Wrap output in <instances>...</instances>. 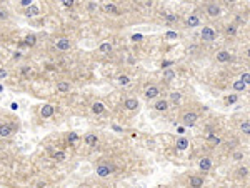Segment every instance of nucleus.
I'll list each match as a JSON object with an SVG mask.
<instances>
[{"label":"nucleus","mask_w":250,"mask_h":188,"mask_svg":"<svg viewBox=\"0 0 250 188\" xmlns=\"http://www.w3.org/2000/svg\"><path fill=\"white\" fill-rule=\"evenodd\" d=\"M202 38L207 42H214L215 40V32L210 27H204L202 28Z\"/></svg>","instance_id":"1"},{"label":"nucleus","mask_w":250,"mask_h":188,"mask_svg":"<svg viewBox=\"0 0 250 188\" xmlns=\"http://www.w3.org/2000/svg\"><path fill=\"white\" fill-rule=\"evenodd\" d=\"M197 120H199V117H197V113H194V112L184 115V123L187 125V127H194Z\"/></svg>","instance_id":"2"},{"label":"nucleus","mask_w":250,"mask_h":188,"mask_svg":"<svg viewBox=\"0 0 250 188\" xmlns=\"http://www.w3.org/2000/svg\"><path fill=\"white\" fill-rule=\"evenodd\" d=\"M110 173H112V167H107V165H100V167H97V175H99V176L105 178V176H108Z\"/></svg>","instance_id":"3"},{"label":"nucleus","mask_w":250,"mask_h":188,"mask_svg":"<svg viewBox=\"0 0 250 188\" xmlns=\"http://www.w3.org/2000/svg\"><path fill=\"white\" fill-rule=\"evenodd\" d=\"M40 115H42L44 118L52 117V115H54V107H52V105H44L42 110H40Z\"/></svg>","instance_id":"4"},{"label":"nucleus","mask_w":250,"mask_h":188,"mask_svg":"<svg viewBox=\"0 0 250 188\" xmlns=\"http://www.w3.org/2000/svg\"><path fill=\"white\" fill-rule=\"evenodd\" d=\"M57 49L59 50H69L70 49V40L69 38H60V40H57Z\"/></svg>","instance_id":"5"},{"label":"nucleus","mask_w":250,"mask_h":188,"mask_svg":"<svg viewBox=\"0 0 250 188\" xmlns=\"http://www.w3.org/2000/svg\"><path fill=\"white\" fill-rule=\"evenodd\" d=\"M158 93H160V92H158L157 87H148V88L145 90V97L147 98H155V97H158Z\"/></svg>","instance_id":"6"},{"label":"nucleus","mask_w":250,"mask_h":188,"mask_svg":"<svg viewBox=\"0 0 250 188\" xmlns=\"http://www.w3.org/2000/svg\"><path fill=\"white\" fill-rule=\"evenodd\" d=\"M207 13H209L210 17H217L219 13H220V8H219V5H215V3H210V5L207 7Z\"/></svg>","instance_id":"7"},{"label":"nucleus","mask_w":250,"mask_h":188,"mask_svg":"<svg viewBox=\"0 0 250 188\" xmlns=\"http://www.w3.org/2000/svg\"><path fill=\"white\" fill-rule=\"evenodd\" d=\"M199 167H200V170H210L212 168V160L210 158H202Z\"/></svg>","instance_id":"8"},{"label":"nucleus","mask_w":250,"mask_h":188,"mask_svg":"<svg viewBox=\"0 0 250 188\" xmlns=\"http://www.w3.org/2000/svg\"><path fill=\"white\" fill-rule=\"evenodd\" d=\"M137 107H138V102L135 98H127L125 100V108L127 110H135Z\"/></svg>","instance_id":"9"},{"label":"nucleus","mask_w":250,"mask_h":188,"mask_svg":"<svg viewBox=\"0 0 250 188\" xmlns=\"http://www.w3.org/2000/svg\"><path fill=\"white\" fill-rule=\"evenodd\" d=\"M103 110H105V107H103V103H102V102H95V103L92 105V112H94L95 115L103 113Z\"/></svg>","instance_id":"10"},{"label":"nucleus","mask_w":250,"mask_h":188,"mask_svg":"<svg viewBox=\"0 0 250 188\" xmlns=\"http://www.w3.org/2000/svg\"><path fill=\"white\" fill-rule=\"evenodd\" d=\"M167 108H169V102L167 100H158L155 103V110H158V112H165Z\"/></svg>","instance_id":"11"},{"label":"nucleus","mask_w":250,"mask_h":188,"mask_svg":"<svg viewBox=\"0 0 250 188\" xmlns=\"http://www.w3.org/2000/svg\"><path fill=\"white\" fill-rule=\"evenodd\" d=\"M217 60L219 62H228L230 60V54L227 50H220L219 54H217Z\"/></svg>","instance_id":"12"},{"label":"nucleus","mask_w":250,"mask_h":188,"mask_svg":"<svg viewBox=\"0 0 250 188\" xmlns=\"http://www.w3.org/2000/svg\"><path fill=\"white\" fill-rule=\"evenodd\" d=\"M10 133H12L10 125H0V137H8Z\"/></svg>","instance_id":"13"},{"label":"nucleus","mask_w":250,"mask_h":188,"mask_svg":"<svg viewBox=\"0 0 250 188\" xmlns=\"http://www.w3.org/2000/svg\"><path fill=\"white\" fill-rule=\"evenodd\" d=\"M187 147H189V140L187 138H179L177 140V148H179V150H187Z\"/></svg>","instance_id":"14"},{"label":"nucleus","mask_w":250,"mask_h":188,"mask_svg":"<svg viewBox=\"0 0 250 188\" xmlns=\"http://www.w3.org/2000/svg\"><path fill=\"white\" fill-rule=\"evenodd\" d=\"M85 143H87L89 147H95L97 145V137H95V135H87V137H85Z\"/></svg>","instance_id":"15"},{"label":"nucleus","mask_w":250,"mask_h":188,"mask_svg":"<svg viewBox=\"0 0 250 188\" xmlns=\"http://www.w3.org/2000/svg\"><path fill=\"white\" fill-rule=\"evenodd\" d=\"M174 78H175V72H174V70L167 68L165 72H163V80H167V82H172Z\"/></svg>","instance_id":"16"},{"label":"nucleus","mask_w":250,"mask_h":188,"mask_svg":"<svg viewBox=\"0 0 250 188\" xmlns=\"http://www.w3.org/2000/svg\"><path fill=\"white\" fill-rule=\"evenodd\" d=\"M57 90L62 92V93H65V92L70 90V85L67 83V82H59V83H57Z\"/></svg>","instance_id":"17"},{"label":"nucleus","mask_w":250,"mask_h":188,"mask_svg":"<svg viewBox=\"0 0 250 188\" xmlns=\"http://www.w3.org/2000/svg\"><path fill=\"white\" fill-rule=\"evenodd\" d=\"M199 17H197V15H190L189 18H187V23H189V27H197V25H199Z\"/></svg>","instance_id":"18"},{"label":"nucleus","mask_w":250,"mask_h":188,"mask_svg":"<svg viewBox=\"0 0 250 188\" xmlns=\"http://www.w3.org/2000/svg\"><path fill=\"white\" fill-rule=\"evenodd\" d=\"M245 87H247V83H245V82L237 80V82L233 83V90H235V92H242V90H245Z\"/></svg>","instance_id":"19"},{"label":"nucleus","mask_w":250,"mask_h":188,"mask_svg":"<svg viewBox=\"0 0 250 188\" xmlns=\"http://www.w3.org/2000/svg\"><path fill=\"white\" fill-rule=\"evenodd\" d=\"M202 185H204V180H202V178H199V176L190 178V186H202Z\"/></svg>","instance_id":"20"},{"label":"nucleus","mask_w":250,"mask_h":188,"mask_svg":"<svg viewBox=\"0 0 250 188\" xmlns=\"http://www.w3.org/2000/svg\"><path fill=\"white\" fill-rule=\"evenodd\" d=\"M35 42H37V37L33 35V33H32V35H27V38H25V45L33 47V45H35Z\"/></svg>","instance_id":"21"},{"label":"nucleus","mask_w":250,"mask_h":188,"mask_svg":"<svg viewBox=\"0 0 250 188\" xmlns=\"http://www.w3.org/2000/svg\"><path fill=\"white\" fill-rule=\"evenodd\" d=\"M27 15H28V17H35V15H38V7H35V5H28Z\"/></svg>","instance_id":"22"},{"label":"nucleus","mask_w":250,"mask_h":188,"mask_svg":"<svg viewBox=\"0 0 250 188\" xmlns=\"http://www.w3.org/2000/svg\"><path fill=\"white\" fill-rule=\"evenodd\" d=\"M180 98H182V95L179 93V92H172V93H170V100H172L174 103H179Z\"/></svg>","instance_id":"23"},{"label":"nucleus","mask_w":250,"mask_h":188,"mask_svg":"<svg viewBox=\"0 0 250 188\" xmlns=\"http://www.w3.org/2000/svg\"><path fill=\"white\" fill-rule=\"evenodd\" d=\"M100 52H102V54L112 52V45H110V43H102V45H100Z\"/></svg>","instance_id":"24"},{"label":"nucleus","mask_w":250,"mask_h":188,"mask_svg":"<svg viewBox=\"0 0 250 188\" xmlns=\"http://www.w3.org/2000/svg\"><path fill=\"white\" fill-rule=\"evenodd\" d=\"M105 10L110 12V13H115V15L118 13V8L115 7V5H112V3H107V5H105Z\"/></svg>","instance_id":"25"},{"label":"nucleus","mask_w":250,"mask_h":188,"mask_svg":"<svg viewBox=\"0 0 250 188\" xmlns=\"http://www.w3.org/2000/svg\"><path fill=\"white\" fill-rule=\"evenodd\" d=\"M54 158L57 162H62V160H65V153L64 152H55L54 153Z\"/></svg>","instance_id":"26"},{"label":"nucleus","mask_w":250,"mask_h":188,"mask_svg":"<svg viewBox=\"0 0 250 188\" xmlns=\"http://www.w3.org/2000/svg\"><path fill=\"white\" fill-rule=\"evenodd\" d=\"M242 132L243 133H250V122L248 120H245V122L242 123Z\"/></svg>","instance_id":"27"},{"label":"nucleus","mask_w":250,"mask_h":188,"mask_svg":"<svg viewBox=\"0 0 250 188\" xmlns=\"http://www.w3.org/2000/svg\"><path fill=\"white\" fill-rule=\"evenodd\" d=\"M128 82H130V80H128L127 75H120V77H118V83H120V85H127Z\"/></svg>","instance_id":"28"},{"label":"nucleus","mask_w":250,"mask_h":188,"mask_svg":"<svg viewBox=\"0 0 250 188\" xmlns=\"http://www.w3.org/2000/svg\"><path fill=\"white\" fill-rule=\"evenodd\" d=\"M207 138H209L210 142H214L215 145H219V143H220V138H219V137H214L212 133H209V135H207Z\"/></svg>","instance_id":"29"},{"label":"nucleus","mask_w":250,"mask_h":188,"mask_svg":"<svg viewBox=\"0 0 250 188\" xmlns=\"http://www.w3.org/2000/svg\"><path fill=\"white\" fill-rule=\"evenodd\" d=\"M240 80H242V82H245V83H248V82H250V73H248V72H245V73L242 75V78H240Z\"/></svg>","instance_id":"30"},{"label":"nucleus","mask_w":250,"mask_h":188,"mask_svg":"<svg viewBox=\"0 0 250 188\" xmlns=\"http://www.w3.org/2000/svg\"><path fill=\"white\" fill-rule=\"evenodd\" d=\"M227 33H228V35H235V33H237V28H235V27H228Z\"/></svg>","instance_id":"31"},{"label":"nucleus","mask_w":250,"mask_h":188,"mask_svg":"<svg viewBox=\"0 0 250 188\" xmlns=\"http://www.w3.org/2000/svg\"><path fill=\"white\" fill-rule=\"evenodd\" d=\"M238 173H240V175H242V176H247V173H248V168H240V170H238Z\"/></svg>","instance_id":"32"},{"label":"nucleus","mask_w":250,"mask_h":188,"mask_svg":"<svg viewBox=\"0 0 250 188\" xmlns=\"http://www.w3.org/2000/svg\"><path fill=\"white\" fill-rule=\"evenodd\" d=\"M62 2H64V5H65V7H72L75 0H62Z\"/></svg>","instance_id":"33"},{"label":"nucleus","mask_w":250,"mask_h":188,"mask_svg":"<svg viewBox=\"0 0 250 188\" xmlns=\"http://www.w3.org/2000/svg\"><path fill=\"white\" fill-rule=\"evenodd\" d=\"M167 20H169V22H175V20H177V17H175V15H172V13H167Z\"/></svg>","instance_id":"34"},{"label":"nucleus","mask_w":250,"mask_h":188,"mask_svg":"<svg viewBox=\"0 0 250 188\" xmlns=\"http://www.w3.org/2000/svg\"><path fill=\"white\" fill-rule=\"evenodd\" d=\"M235 100H237V95H230V97H227V102H228V103H233Z\"/></svg>","instance_id":"35"},{"label":"nucleus","mask_w":250,"mask_h":188,"mask_svg":"<svg viewBox=\"0 0 250 188\" xmlns=\"http://www.w3.org/2000/svg\"><path fill=\"white\" fill-rule=\"evenodd\" d=\"M5 77H7V70L5 68H0V80L5 78Z\"/></svg>","instance_id":"36"},{"label":"nucleus","mask_w":250,"mask_h":188,"mask_svg":"<svg viewBox=\"0 0 250 188\" xmlns=\"http://www.w3.org/2000/svg\"><path fill=\"white\" fill-rule=\"evenodd\" d=\"M132 40H133V42H138V40H142V35H140V33H137V35H132Z\"/></svg>","instance_id":"37"},{"label":"nucleus","mask_w":250,"mask_h":188,"mask_svg":"<svg viewBox=\"0 0 250 188\" xmlns=\"http://www.w3.org/2000/svg\"><path fill=\"white\" fill-rule=\"evenodd\" d=\"M77 138H79V137H77V133H72L69 137V142H77Z\"/></svg>","instance_id":"38"},{"label":"nucleus","mask_w":250,"mask_h":188,"mask_svg":"<svg viewBox=\"0 0 250 188\" xmlns=\"http://www.w3.org/2000/svg\"><path fill=\"white\" fill-rule=\"evenodd\" d=\"M20 3H22L23 7H28V5H32V0H22Z\"/></svg>","instance_id":"39"},{"label":"nucleus","mask_w":250,"mask_h":188,"mask_svg":"<svg viewBox=\"0 0 250 188\" xmlns=\"http://www.w3.org/2000/svg\"><path fill=\"white\" fill-rule=\"evenodd\" d=\"M167 38H177V33L175 32H167Z\"/></svg>","instance_id":"40"},{"label":"nucleus","mask_w":250,"mask_h":188,"mask_svg":"<svg viewBox=\"0 0 250 188\" xmlns=\"http://www.w3.org/2000/svg\"><path fill=\"white\" fill-rule=\"evenodd\" d=\"M112 128L115 130V132H123V128H122V127H118V125H113Z\"/></svg>","instance_id":"41"},{"label":"nucleus","mask_w":250,"mask_h":188,"mask_svg":"<svg viewBox=\"0 0 250 188\" xmlns=\"http://www.w3.org/2000/svg\"><path fill=\"white\" fill-rule=\"evenodd\" d=\"M243 155H242V153H235V155H233V158H235V160H240V158H242Z\"/></svg>","instance_id":"42"},{"label":"nucleus","mask_w":250,"mask_h":188,"mask_svg":"<svg viewBox=\"0 0 250 188\" xmlns=\"http://www.w3.org/2000/svg\"><path fill=\"white\" fill-rule=\"evenodd\" d=\"M8 15H7V12H0V18H7Z\"/></svg>","instance_id":"43"},{"label":"nucleus","mask_w":250,"mask_h":188,"mask_svg":"<svg viewBox=\"0 0 250 188\" xmlns=\"http://www.w3.org/2000/svg\"><path fill=\"white\" fill-rule=\"evenodd\" d=\"M10 108H12V110H17V108H18V105H17L15 102H13V103L10 105Z\"/></svg>","instance_id":"44"},{"label":"nucleus","mask_w":250,"mask_h":188,"mask_svg":"<svg viewBox=\"0 0 250 188\" xmlns=\"http://www.w3.org/2000/svg\"><path fill=\"white\" fill-rule=\"evenodd\" d=\"M172 63H174V62H163L162 67H169V65H172Z\"/></svg>","instance_id":"45"},{"label":"nucleus","mask_w":250,"mask_h":188,"mask_svg":"<svg viewBox=\"0 0 250 188\" xmlns=\"http://www.w3.org/2000/svg\"><path fill=\"white\" fill-rule=\"evenodd\" d=\"M95 8H97V7H95L94 3H90V5H89V10H95Z\"/></svg>","instance_id":"46"},{"label":"nucleus","mask_w":250,"mask_h":188,"mask_svg":"<svg viewBox=\"0 0 250 188\" xmlns=\"http://www.w3.org/2000/svg\"><path fill=\"white\" fill-rule=\"evenodd\" d=\"M2 90H3V87H2V85H0V92H2Z\"/></svg>","instance_id":"47"},{"label":"nucleus","mask_w":250,"mask_h":188,"mask_svg":"<svg viewBox=\"0 0 250 188\" xmlns=\"http://www.w3.org/2000/svg\"><path fill=\"white\" fill-rule=\"evenodd\" d=\"M227 2H235V0H227Z\"/></svg>","instance_id":"48"}]
</instances>
